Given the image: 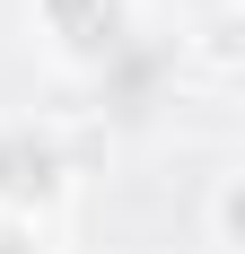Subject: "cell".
I'll use <instances>...</instances> for the list:
<instances>
[{
    "label": "cell",
    "instance_id": "1",
    "mask_svg": "<svg viewBox=\"0 0 245 254\" xmlns=\"http://www.w3.org/2000/svg\"><path fill=\"white\" fill-rule=\"evenodd\" d=\"M0 184H9V193H44L53 184V149L44 140H9V149H0Z\"/></svg>",
    "mask_w": 245,
    "mask_h": 254
},
{
    "label": "cell",
    "instance_id": "2",
    "mask_svg": "<svg viewBox=\"0 0 245 254\" xmlns=\"http://www.w3.org/2000/svg\"><path fill=\"white\" fill-rule=\"evenodd\" d=\"M0 254H26V246H18V237H0Z\"/></svg>",
    "mask_w": 245,
    "mask_h": 254
}]
</instances>
